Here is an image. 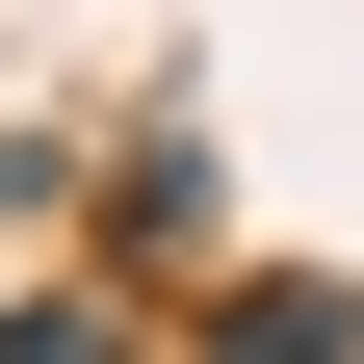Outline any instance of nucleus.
<instances>
[{
  "instance_id": "1",
  "label": "nucleus",
  "mask_w": 364,
  "mask_h": 364,
  "mask_svg": "<svg viewBox=\"0 0 364 364\" xmlns=\"http://www.w3.org/2000/svg\"><path fill=\"white\" fill-rule=\"evenodd\" d=\"M182 364H364V312H338V287H208Z\"/></svg>"
},
{
  "instance_id": "2",
  "label": "nucleus",
  "mask_w": 364,
  "mask_h": 364,
  "mask_svg": "<svg viewBox=\"0 0 364 364\" xmlns=\"http://www.w3.org/2000/svg\"><path fill=\"white\" fill-rule=\"evenodd\" d=\"M0 364H130V312H105V287H26V312H0Z\"/></svg>"
}]
</instances>
